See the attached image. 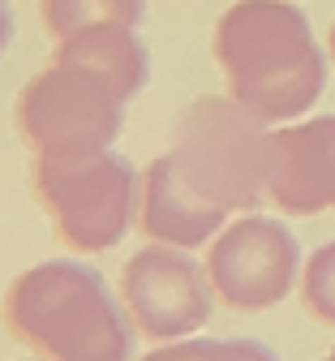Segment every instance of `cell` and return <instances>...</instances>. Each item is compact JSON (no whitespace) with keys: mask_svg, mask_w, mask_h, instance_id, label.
I'll list each match as a JSON object with an SVG mask.
<instances>
[{"mask_svg":"<svg viewBox=\"0 0 335 361\" xmlns=\"http://www.w3.org/2000/svg\"><path fill=\"white\" fill-rule=\"evenodd\" d=\"M181 176L219 211H254L267 202L271 125L232 95H202L172 121V151Z\"/></svg>","mask_w":335,"mask_h":361,"instance_id":"cell-3","label":"cell"},{"mask_svg":"<svg viewBox=\"0 0 335 361\" xmlns=\"http://www.w3.org/2000/svg\"><path fill=\"white\" fill-rule=\"evenodd\" d=\"M30 190L52 219L56 237L73 254H104L129 237L138 224L142 172L116 155L95 151L73 159H35Z\"/></svg>","mask_w":335,"mask_h":361,"instance_id":"cell-4","label":"cell"},{"mask_svg":"<svg viewBox=\"0 0 335 361\" xmlns=\"http://www.w3.org/2000/svg\"><path fill=\"white\" fill-rule=\"evenodd\" d=\"M138 361H236V340H168V344H155L147 357Z\"/></svg>","mask_w":335,"mask_h":361,"instance_id":"cell-13","label":"cell"},{"mask_svg":"<svg viewBox=\"0 0 335 361\" xmlns=\"http://www.w3.org/2000/svg\"><path fill=\"white\" fill-rule=\"evenodd\" d=\"M207 276L219 305L258 314L279 305L301 280V245L288 224L245 211L207 245Z\"/></svg>","mask_w":335,"mask_h":361,"instance_id":"cell-7","label":"cell"},{"mask_svg":"<svg viewBox=\"0 0 335 361\" xmlns=\"http://www.w3.org/2000/svg\"><path fill=\"white\" fill-rule=\"evenodd\" d=\"M13 125L35 159L95 155L121 138L125 99L95 69L52 61L18 90Z\"/></svg>","mask_w":335,"mask_h":361,"instance_id":"cell-5","label":"cell"},{"mask_svg":"<svg viewBox=\"0 0 335 361\" xmlns=\"http://www.w3.org/2000/svg\"><path fill=\"white\" fill-rule=\"evenodd\" d=\"M224 224H228V211L211 207L189 185L172 155H155L147 164L142 190H138V228L147 241L198 250V245H211L219 237Z\"/></svg>","mask_w":335,"mask_h":361,"instance_id":"cell-9","label":"cell"},{"mask_svg":"<svg viewBox=\"0 0 335 361\" xmlns=\"http://www.w3.org/2000/svg\"><path fill=\"white\" fill-rule=\"evenodd\" d=\"M236 340V361H279L262 340H245V336H232Z\"/></svg>","mask_w":335,"mask_h":361,"instance_id":"cell-14","label":"cell"},{"mask_svg":"<svg viewBox=\"0 0 335 361\" xmlns=\"http://www.w3.org/2000/svg\"><path fill=\"white\" fill-rule=\"evenodd\" d=\"M0 319L43 361H129L133 323L121 293L82 258H47L5 288Z\"/></svg>","mask_w":335,"mask_h":361,"instance_id":"cell-2","label":"cell"},{"mask_svg":"<svg viewBox=\"0 0 335 361\" xmlns=\"http://www.w3.org/2000/svg\"><path fill=\"white\" fill-rule=\"evenodd\" d=\"M301 305L310 319L335 327V241L318 245L301 267Z\"/></svg>","mask_w":335,"mask_h":361,"instance_id":"cell-12","label":"cell"},{"mask_svg":"<svg viewBox=\"0 0 335 361\" xmlns=\"http://www.w3.org/2000/svg\"><path fill=\"white\" fill-rule=\"evenodd\" d=\"M116 293L133 331L155 344L198 336L215 310L207 262H194L189 250L159 245V241H147L121 267Z\"/></svg>","mask_w":335,"mask_h":361,"instance_id":"cell-6","label":"cell"},{"mask_svg":"<svg viewBox=\"0 0 335 361\" xmlns=\"http://www.w3.org/2000/svg\"><path fill=\"white\" fill-rule=\"evenodd\" d=\"M26 361H43V357H26Z\"/></svg>","mask_w":335,"mask_h":361,"instance_id":"cell-18","label":"cell"},{"mask_svg":"<svg viewBox=\"0 0 335 361\" xmlns=\"http://www.w3.org/2000/svg\"><path fill=\"white\" fill-rule=\"evenodd\" d=\"M52 61L95 69L116 86V95L125 104L138 99L142 86L151 82V52H147V39L138 35V26L104 22V26H86L78 35H65V39H56Z\"/></svg>","mask_w":335,"mask_h":361,"instance_id":"cell-10","label":"cell"},{"mask_svg":"<svg viewBox=\"0 0 335 361\" xmlns=\"http://www.w3.org/2000/svg\"><path fill=\"white\" fill-rule=\"evenodd\" d=\"M39 18H43V30L56 43L65 35H78L86 26H104V22L142 26L147 22V0H39Z\"/></svg>","mask_w":335,"mask_h":361,"instance_id":"cell-11","label":"cell"},{"mask_svg":"<svg viewBox=\"0 0 335 361\" xmlns=\"http://www.w3.org/2000/svg\"><path fill=\"white\" fill-rule=\"evenodd\" d=\"M9 43H13V5L0 0V56L9 52Z\"/></svg>","mask_w":335,"mask_h":361,"instance_id":"cell-15","label":"cell"},{"mask_svg":"<svg viewBox=\"0 0 335 361\" xmlns=\"http://www.w3.org/2000/svg\"><path fill=\"white\" fill-rule=\"evenodd\" d=\"M322 361H335V348H331V353H327V357H322Z\"/></svg>","mask_w":335,"mask_h":361,"instance_id":"cell-17","label":"cell"},{"mask_svg":"<svg viewBox=\"0 0 335 361\" xmlns=\"http://www.w3.org/2000/svg\"><path fill=\"white\" fill-rule=\"evenodd\" d=\"M331 61H335V22H331Z\"/></svg>","mask_w":335,"mask_h":361,"instance_id":"cell-16","label":"cell"},{"mask_svg":"<svg viewBox=\"0 0 335 361\" xmlns=\"http://www.w3.org/2000/svg\"><path fill=\"white\" fill-rule=\"evenodd\" d=\"M267 202H275L284 215L335 211V116L271 129Z\"/></svg>","mask_w":335,"mask_h":361,"instance_id":"cell-8","label":"cell"},{"mask_svg":"<svg viewBox=\"0 0 335 361\" xmlns=\"http://www.w3.org/2000/svg\"><path fill=\"white\" fill-rule=\"evenodd\" d=\"M211 52L228 95L267 125L305 116L327 90V52L293 0H236L215 22Z\"/></svg>","mask_w":335,"mask_h":361,"instance_id":"cell-1","label":"cell"}]
</instances>
